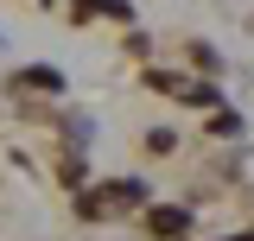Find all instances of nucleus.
Masks as SVG:
<instances>
[{
    "instance_id": "obj_1",
    "label": "nucleus",
    "mask_w": 254,
    "mask_h": 241,
    "mask_svg": "<svg viewBox=\"0 0 254 241\" xmlns=\"http://www.w3.org/2000/svg\"><path fill=\"white\" fill-rule=\"evenodd\" d=\"M140 197H146V184H140V178H108V184H95V190H83V197H76V216L102 222V216L140 210Z\"/></svg>"
},
{
    "instance_id": "obj_2",
    "label": "nucleus",
    "mask_w": 254,
    "mask_h": 241,
    "mask_svg": "<svg viewBox=\"0 0 254 241\" xmlns=\"http://www.w3.org/2000/svg\"><path fill=\"white\" fill-rule=\"evenodd\" d=\"M13 89H38V95H51V89H64V76L51 70V63H32V70H19V76H13Z\"/></svg>"
},
{
    "instance_id": "obj_3",
    "label": "nucleus",
    "mask_w": 254,
    "mask_h": 241,
    "mask_svg": "<svg viewBox=\"0 0 254 241\" xmlns=\"http://www.w3.org/2000/svg\"><path fill=\"white\" fill-rule=\"evenodd\" d=\"M146 229H153L159 241H172V235H185V229H190V210H153V216H146Z\"/></svg>"
},
{
    "instance_id": "obj_4",
    "label": "nucleus",
    "mask_w": 254,
    "mask_h": 241,
    "mask_svg": "<svg viewBox=\"0 0 254 241\" xmlns=\"http://www.w3.org/2000/svg\"><path fill=\"white\" fill-rule=\"evenodd\" d=\"M235 241H254V229H248V235H235Z\"/></svg>"
}]
</instances>
